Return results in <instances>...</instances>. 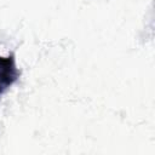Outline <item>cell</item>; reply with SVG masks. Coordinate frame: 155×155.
I'll list each match as a JSON object with an SVG mask.
<instances>
[{"instance_id":"cell-1","label":"cell","mask_w":155,"mask_h":155,"mask_svg":"<svg viewBox=\"0 0 155 155\" xmlns=\"http://www.w3.org/2000/svg\"><path fill=\"white\" fill-rule=\"evenodd\" d=\"M19 74L13 54L7 57L0 56V94L6 92L18 80Z\"/></svg>"}]
</instances>
